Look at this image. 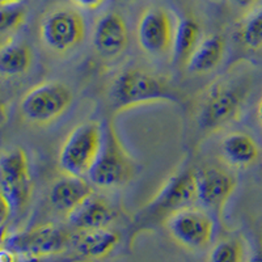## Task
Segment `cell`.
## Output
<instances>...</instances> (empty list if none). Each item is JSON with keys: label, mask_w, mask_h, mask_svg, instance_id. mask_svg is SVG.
I'll use <instances>...</instances> for the list:
<instances>
[{"label": "cell", "mask_w": 262, "mask_h": 262, "mask_svg": "<svg viewBox=\"0 0 262 262\" xmlns=\"http://www.w3.org/2000/svg\"><path fill=\"white\" fill-rule=\"evenodd\" d=\"M229 2H231L232 4H235L236 7H238V8L247 9L256 6L258 0H229Z\"/></svg>", "instance_id": "obj_25"}, {"label": "cell", "mask_w": 262, "mask_h": 262, "mask_svg": "<svg viewBox=\"0 0 262 262\" xmlns=\"http://www.w3.org/2000/svg\"><path fill=\"white\" fill-rule=\"evenodd\" d=\"M226 51V41L221 34H211L201 39L191 57L186 63V69L193 74H209L221 64Z\"/></svg>", "instance_id": "obj_18"}, {"label": "cell", "mask_w": 262, "mask_h": 262, "mask_svg": "<svg viewBox=\"0 0 262 262\" xmlns=\"http://www.w3.org/2000/svg\"><path fill=\"white\" fill-rule=\"evenodd\" d=\"M128 28L123 16L118 12H106L96 20L92 45L104 59H114L122 55L128 46Z\"/></svg>", "instance_id": "obj_13"}, {"label": "cell", "mask_w": 262, "mask_h": 262, "mask_svg": "<svg viewBox=\"0 0 262 262\" xmlns=\"http://www.w3.org/2000/svg\"><path fill=\"white\" fill-rule=\"evenodd\" d=\"M196 203L195 172L184 170L173 174L160 188L156 195L135 215V229L165 219L177 210Z\"/></svg>", "instance_id": "obj_4"}, {"label": "cell", "mask_w": 262, "mask_h": 262, "mask_svg": "<svg viewBox=\"0 0 262 262\" xmlns=\"http://www.w3.org/2000/svg\"><path fill=\"white\" fill-rule=\"evenodd\" d=\"M201 42V27L193 17H182L174 29L172 46V62L185 64Z\"/></svg>", "instance_id": "obj_19"}, {"label": "cell", "mask_w": 262, "mask_h": 262, "mask_svg": "<svg viewBox=\"0 0 262 262\" xmlns=\"http://www.w3.org/2000/svg\"><path fill=\"white\" fill-rule=\"evenodd\" d=\"M173 91L164 78L138 67L122 70L114 78L109 101L116 113L156 101L174 100Z\"/></svg>", "instance_id": "obj_1"}, {"label": "cell", "mask_w": 262, "mask_h": 262, "mask_svg": "<svg viewBox=\"0 0 262 262\" xmlns=\"http://www.w3.org/2000/svg\"><path fill=\"white\" fill-rule=\"evenodd\" d=\"M104 126L100 121H85L66 137L58 155L60 172L71 176H88L101 148Z\"/></svg>", "instance_id": "obj_3"}, {"label": "cell", "mask_w": 262, "mask_h": 262, "mask_svg": "<svg viewBox=\"0 0 262 262\" xmlns=\"http://www.w3.org/2000/svg\"><path fill=\"white\" fill-rule=\"evenodd\" d=\"M74 231L69 226L54 223L39 224L21 232L4 236L2 247L9 248L17 254L27 257L62 256L71 250Z\"/></svg>", "instance_id": "obj_7"}, {"label": "cell", "mask_w": 262, "mask_h": 262, "mask_svg": "<svg viewBox=\"0 0 262 262\" xmlns=\"http://www.w3.org/2000/svg\"><path fill=\"white\" fill-rule=\"evenodd\" d=\"M69 85L58 80H46L32 86L20 100V113L32 125L46 126L57 121L72 104Z\"/></svg>", "instance_id": "obj_8"}, {"label": "cell", "mask_w": 262, "mask_h": 262, "mask_svg": "<svg viewBox=\"0 0 262 262\" xmlns=\"http://www.w3.org/2000/svg\"><path fill=\"white\" fill-rule=\"evenodd\" d=\"M119 240L121 235L109 227L80 231L74 233L70 252L79 257L81 261L101 259L109 256L116 249Z\"/></svg>", "instance_id": "obj_16"}, {"label": "cell", "mask_w": 262, "mask_h": 262, "mask_svg": "<svg viewBox=\"0 0 262 262\" xmlns=\"http://www.w3.org/2000/svg\"><path fill=\"white\" fill-rule=\"evenodd\" d=\"M116 210L104 196L93 193L66 216V223L72 231H90L105 228L116 219Z\"/></svg>", "instance_id": "obj_14"}, {"label": "cell", "mask_w": 262, "mask_h": 262, "mask_svg": "<svg viewBox=\"0 0 262 262\" xmlns=\"http://www.w3.org/2000/svg\"><path fill=\"white\" fill-rule=\"evenodd\" d=\"M33 194L29 160L20 147L4 151L0 158V195L6 196L15 212L25 209Z\"/></svg>", "instance_id": "obj_9"}, {"label": "cell", "mask_w": 262, "mask_h": 262, "mask_svg": "<svg viewBox=\"0 0 262 262\" xmlns=\"http://www.w3.org/2000/svg\"><path fill=\"white\" fill-rule=\"evenodd\" d=\"M85 20L75 7H53L39 23L42 45L57 55H64L78 48L85 38Z\"/></svg>", "instance_id": "obj_5"}, {"label": "cell", "mask_w": 262, "mask_h": 262, "mask_svg": "<svg viewBox=\"0 0 262 262\" xmlns=\"http://www.w3.org/2000/svg\"><path fill=\"white\" fill-rule=\"evenodd\" d=\"M23 0H0V6H13V4H20Z\"/></svg>", "instance_id": "obj_26"}, {"label": "cell", "mask_w": 262, "mask_h": 262, "mask_svg": "<svg viewBox=\"0 0 262 262\" xmlns=\"http://www.w3.org/2000/svg\"><path fill=\"white\" fill-rule=\"evenodd\" d=\"M106 0H71V3L78 8L84 11H96L98 9Z\"/></svg>", "instance_id": "obj_24"}, {"label": "cell", "mask_w": 262, "mask_h": 262, "mask_svg": "<svg viewBox=\"0 0 262 262\" xmlns=\"http://www.w3.org/2000/svg\"><path fill=\"white\" fill-rule=\"evenodd\" d=\"M257 116H258V121H259V123H261V126H262V98H261V101H259V104H258V109H257Z\"/></svg>", "instance_id": "obj_28"}, {"label": "cell", "mask_w": 262, "mask_h": 262, "mask_svg": "<svg viewBox=\"0 0 262 262\" xmlns=\"http://www.w3.org/2000/svg\"><path fill=\"white\" fill-rule=\"evenodd\" d=\"M222 155L235 168H247L258 159L259 148L256 140L243 131H232L222 139Z\"/></svg>", "instance_id": "obj_17"}, {"label": "cell", "mask_w": 262, "mask_h": 262, "mask_svg": "<svg viewBox=\"0 0 262 262\" xmlns=\"http://www.w3.org/2000/svg\"><path fill=\"white\" fill-rule=\"evenodd\" d=\"M245 248L242 238L226 237L212 245L207 262H244Z\"/></svg>", "instance_id": "obj_21"}, {"label": "cell", "mask_w": 262, "mask_h": 262, "mask_svg": "<svg viewBox=\"0 0 262 262\" xmlns=\"http://www.w3.org/2000/svg\"><path fill=\"white\" fill-rule=\"evenodd\" d=\"M247 96V86L231 79H217L206 90L200 102L198 123L205 130H216L237 118Z\"/></svg>", "instance_id": "obj_6"}, {"label": "cell", "mask_w": 262, "mask_h": 262, "mask_svg": "<svg viewBox=\"0 0 262 262\" xmlns=\"http://www.w3.org/2000/svg\"><path fill=\"white\" fill-rule=\"evenodd\" d=\"M135 174V161L119 139L113 122L104 126L98 156L88 173V180L100 189L118 188L127 184Z\"/></svg>", "instance_id": "obj_2"}, {"label": "cell", "mask_w": 262, "mask_h": 262, "mask_svg": "<svg viewBox=\"0 0 262 262\" xmlns=\"http://www.w3.org/2000/svg\"><path fill=\"white\" fill-rule=\"evenodd\" d=\"M33 54L24 42H15L9 38L0 49V72L3 76H20L29 71Z\"/></svg>", "instance_id": "obj_20"}, {"label": "cell", "mask_w": 262, "mask_h": 262, "mask_svg": "<svg viewBox=\"0 0 262 262\" xmlns=\"http://www.w3.org/2000/svg\"><path fill=\"white\" fill-rule=\"evenodd\" d=\"M249 262H262V249L256 252V253L253 254V257L250 258Z\"/></svg>", "instance_id": "obj_27"}, {"label": "cell", "mask_w": 262, "mask_h": 262, "mask_svg": "<svg viewBox=\"0 0 262 262\" xmlns=\"http://www.w3.org/2000/svg\"><path fill=\"white\" fill-rule=\"evenodd\" d=\"M174 29L172 17L167 9L151 7L146 9L137 25V41L142 50L148 55L161 57L172 53Z\"/></svg>", "instance_id": "obj_11"}, {"label": "cell", "mask_w": 262, "mask_h": 262, "mask_svg": "<svg viewBox=\"0 0 262 262\" xmlns=\"http://www.w3.org/2000/svg\"><path fill=\"white\" fill-rule=\"evenodd\" d=\"M164 226L170 237L186 249H203L214 236V221L202 207L186 206L172 212Z\"/></svg>", "instance_id": "obj_10"}, {"label": "cell", "mask_w": 262, "mask_h": 262, "mask_svg": "<svg viewBox=\"0 0 262 262\" xmlns=\"http://www.w3.org/2000/svg\"><path fill=\"white\" fill-rule=\"evenodd\" d=\"M195 185L196 203L209 214L221 216L237 186V180L226 169L205 167L195 172Z\"/></svg>", "instance_id": "obj_12"}, {"label": "cell", "mask_w": 262, "mask_h": 262, "mask_svg": "<svg viewBox=\"0 0 262 262\" xmlns=\"http://www.w3.org/2000/svg\"><path fill=\"white\" fill-rule=\"evenodd\" d=\"M240 37L248 49L258 50L262 48V9L253 12L244 21L240 29Z\"/></svg>", "instance_id": "obj_23"}, {"label": "cell", "mask_w": 262, "mask_h": 262, "mask_svg": "<svg viewBox=\"0 0 262 262\" xmlns=\"http://www.w3.org/2000/svg\"><path fill=\"white\" fill-rule=\"evenodd\" d=\"M27 13L20 4L2 6L0 11V33L3 38H12V34L17 32L25 23Z\"/></svg>", "instance_id": "obj_22"}, {"label": "cell", "mask_w": 262, "mask_h": 262, "mask_svg": "<svg viewBox=\"0 0 262 262\" xmlns=\"http://www.w3.org/2000/svg\"><path fill=\"white\" fill-rule=\"evenodd\" d=\"M93 193V185L90 180L63 173L59 179L51 184L49 202L55 211L67 216Z\"/></svg>", "instance_id": "obj_15"}]
</instances>
